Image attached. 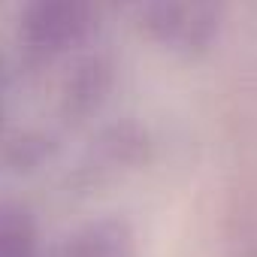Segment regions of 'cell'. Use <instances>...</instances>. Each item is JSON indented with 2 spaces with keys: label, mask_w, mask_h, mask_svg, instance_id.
Wrapping results in <instances>:
<instances>
[{
  "label": "cell",
  "mask_w": 257,
  "mask_h": 257,
  "mask_svg": "<svg viewBox=\"0 0 257 257\" xmlns=\"http://www.w3.org/2000/svg\"><path fill=\"white\" fill-rule=\"evenodd\" d=\"M224 0H149V34L176 52H203L221 31Z\"/></svg>",
  "instance_id": "cell-1"
},
{
  "label": "cell",
  "mask_w": 257,
  "mask_h": 257,
  "mask_svg": "<svg viewBox=\"0 0 257 257\" xmlns=\"http://www.w3.org/2000/svg\"><path fill=\"white\" fill-rule=\"evenodd\" d=\"M91 22V0H25L22 40L37 55H61L85 40Z\"/></svg>",
  "instance_id": "cell-2"
},
{
  "label": "cell",
  "mask_w": 257,
  "mask_h": 257,
  "mask_svg": "<svg viewBox=\"0 0 257 257\" xmlns=\"http://www.w3.org/2000/svg\"><path fill=\"white\" fill-rule=\"evenodd\" d=\"M52 257H137V239L127 221L97 218L70 233Z\"/></svg>",
  "instance_id": "cell-3"
},
{
  "label": "cell",
  "mask_w": 257,
  "mask_h": 257,
  "mask_svg": "<svg viewBox=\"0 0 257 257\" xmlns=\"http://www.w3.org/2000/svg\"><path fill=\"white\" fill-rule=\"evenodd\" d=\"M109 88H112V67H109V61L106 58H91L70 79V85L64 91V106H67L70 115L88 118V115H94L100 109V103L109 94Z\"/></svg>",
  "instance_id": "cell-4"
},
{
  "label": "cell",
  "mask_w": 257,
  "mask_h": 257,
  "mask_svg": "<svg viewBox=\"0 0 257 257\" xmlns=\"http://www.w3.org/2000/svg\"><path fill=\"white\" fill-rule=\"evenodd\" d=\"M0 257H40L34 218L28 209L13 203L0 206Z\"/></svg>",
  "instance_id": "cell-5"
}]
</instances>
